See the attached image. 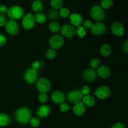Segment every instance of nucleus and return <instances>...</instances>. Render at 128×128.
I'll use <instances>...</instances> for the list:
<instances>
[{
  "mask_svg": "<svg viewBox=\"0 0 128 128\" xmlns=\"http://www.w3.org/2000/svg\"><path fill=\"white\" fill-rule=\"evenodd\" d=\"M31 111L28 107H21L16 110L15 118L17 122L21 124H25L30 122L31 118Z\"/></svg>",
  "mask_w": 128,
  "mask_h": 128,
  "instance_id": "1",
  "label": "nucleus"
},
{
  "mask_svg": "<svg viewBox=\"0 0 128 128\" xmlns=\"http://www.w3.org/2000/svg\"><path fill=\"white\" fill-rule=\"evenodd\" d=\"M24 13V11L23 8L18 5H14L10 7L7 12L8 17L11 19V20L13 21L21 18L23 16Z\"/></svg>",
  "mask_w": 128,
  "mask_h": 128,
  "instance_id": "2",
  "label": "nucleus"
},
{
  "mask_svg": "<svg viewBox=\"0 0 128 128\" xmlns=\"http://www.w3.org/2000/svg\"><path fill=\"white\" fill-rule=\"evenodd\" d=\"M90 15L93 20L98 22L103 20L106 16L103 8L99 5H95L92 7L90 11Z\"/></svg>",
  "mask_w": 128,
  "mask_h": 128,
  "instance_id": "3",
  "label": "nucleus"
},
{
  "mask_svg": "<svg viewBox=\"0 0 128 128\" xmlns=\"http://www.w3.org/2000/svg\"><path fill=\"white\" fill-rule=\"evenodd\" d=\"M36 88L41 93H46L51 90V82L47 78H41L37 81Z\"/></svg>",
  "mask_w": 128,
  "mask_h": 128,
  "instance_id": "4",
  "label": "nucleus"
},
{
  "mask_svg": "<svg viewBox=\"0 0 128 128\" xmlns=\"http://www.w3.org/2000/svg\"><path fill=\"white\" fill-rule=\"evenodd\" d=\"M38 73L36 70L32 68H28L24 74V79L28 84H33L37 81Z\"/></svg>",
  "mask_w": 128,
  "mask_h": 128,
  "instance_id": "5",
  "label": "nucleus"
},
{
  "mask_svg": "<svg viewBox=\"0 0 128 128\" xmlns=\"http://www.w3.org/2000/svg\"><path fill=\"white\" fill-rule=\"evenodd\" d=\"M64 42L63 37L60 34H54L51 36L50 40V45L53 50L62 47Z\"/></svg>",
  "mask_w": 128,
  "mask_h": 128,
  "instance_id": "6",
  "label": "nucleus"
},
{
  "mask_svg": "<svg viewBox=\"0 0 128 128\" xmlns=\"http://www.w3.org/2000/svg\"><path fill=\"white\" fill-rule=\"evenodd\" d=\"M111 91L110 88L106 86H101L98 88L94 92V94L96 95L98 98L101 100H106L110 96Z\"/></svg>",
  "mask_w": 128,
  "mask_h": 128,
  "instance_id": "7",
  "label": "nucleus"
},
{
  "mask_svg": "<svg viewBox=\"0 0 128 128\" xmlns=\"http://www.w3.org/2000/svg\"><path fill=\"white\" fill-rule=\"evenodd\" d=\"M67 98L70 102L76 103L81 101L83 98V94L81 92V90H75L70 91L67 95Z\"/></svg>",
  "mask_w": 128,
  "mask_h": 128,
  "instance_id": "8",
  "label": "nucleus"
},
{
  "mask_svg": "<svg viewBox=\"0 0 128 128\" xmlns=\"http://www.w3.org/2000/svg\"><path fill=\"white\" fill-rule=\"evenodd\" d=\"M36 21H35L34 15L32 13H28L25 15L22 20V26L26 30L31 29L34 26Z\"/></svg>",
  "mask_w": 128,
  "mask_h": 128,
  "instance_id": "9",
  "label": "nucleus"
},
{
  "mask_svg": "<svg viewBox=\"0 0 128 128\" xmlns=\"http://www.w3.org/2000/svg\"><path fill=\"white\" fill-rule=\"evenodd\" d=\"M5 29L8 34L11 35H15L19 32L20 28L16 21L13 20H9L6 22Z\"/></svg>",
  "mask_w": 128,
  "mask_h": 128,
  "instance_id": "10",
  "label": "nucleus"
},
{
  "mask_svg": "<svg viewBox=\"0 0 128 128\" xmlns=\"http://www.w3.org/2000/svg\"><path fill=\"white\" fill-rule=\"evenodd\" d=\"M60 29L61 34L67 38L73 37L76 34V29L71 24H64Z\"/></svg>",
  "mask_w": 128,
  "mask_h": 128,
  "instance_id": "11",
  "label": "nucleus"
},
{
  "mask_svg": "<svg viewBox=\"0 0 128 128\" xmlns=\"http://www.w3.org/2000/svg\"><path fill=\"white\" fill-rule=\"evenodd\" d=\"M111 31L117 36H121L124 34L125 28L124 25L120 22H114L111 25Z\"/></svg>",
  "mask_w": 128,
  "mask_h": 128,
  "instance_id": "12",
  "label": "nucleus"
},
{
  "mask_svg": "<svg viewBox=\"0 0 128 128\" xmlns=\"http://www.w3.org/2000/svg\"><path fill=\"white\" fill-rule=\"evenodd\" d=\"M106 27L104 23L101 22H97L93 24L91 29V32L94 35H101L104 33Z\"/></svg>",
  "mask_w": 128,
  "mask_h": 128,
  "instance_id": "13",
  "label": "nucleus"
},
{
  "mask_svg": "<svg viewBox=\"0 0 128 128\" xmlns=\"http://www.w3.org/2000/svg\"><path fill=\"white\" fill-rule=\"evenodd\" d=\"M51 113V108L47 104H43L40 106L36 111L38 116L41 118H47Z\"/></svg>",
  "mask_w": 128,
  "mask_h": 128,
  "instance_id": "14",
  "label": "nucleus"
},
{
  "mask_svg": "<svg viewBox=\"0 0 128 128\" xmlns=\"http://www.w3.org/2000/svg\"><path fill=\"white\" fill-rule=\"evenodd\" d=\"M51 100L54 103L57 104H61L63 103L65 100V96L61 91H55L51 94Z\"/></svg>",
  "mask_w": 128,
  "mask_h": 128,
  "instance_id": "15",
  "label": "nucleus"
},
{
  "mask_svg": "<svg viewBox=\"0 0 128 128\" xmlns=\"http://www.w3.org/2000/svg\"><path fill=\"white\" fill-rule=\"evenodd\" d=\"M83 78L85 81L91 82L94 81L96 78L97 73L96 71L92 68H88L83 72Z\"/></svg>",
  "mask_w": 128,
  "mask_h": 128,
  "instance_id": "16",
  "label": "nucleus"
},
{
  "mask_svg": "<svg viewBox=\"0 0 128 128\" xmlns=\"http://www.w3.org/2000/svg\"><path fill=\"white\" fill-rule=\"evenodd\" d=\"M70 20L71 24L72 26H80L82 23V16L78 12H72L70 15Z\"/></svg>",
  "mask_w": 128,
  "mask_h": 128,
  "instance_id": "17",
  "label": "nucleus"
},
{
  "mask_svg": "<svg viewBox=\"0 0 128 128\" xmlns=\"http://www.w3.org/2000/svg\"><path fill=\"white\" fill-rule=\"evenodd\" d=\"M86 106L84 104L82 101H80L74 104L73 107V111L74 114L77 116H82L84 114L86 111Z\"/></svg>",
  "mask_w": 128,
  "mask_h": 128,
  "instance_id": "18",
  "label": "nucleus"
},
{
  "mask_svg": "<svg viewBox=\"0 0 128 128\" xmlns=\"http://www.w3.org/2000/svg\"><path fill=\"white\" fill-rule=\"evenodd\" d=\"M97 73L102 78H107L111 75V70L108 66H102L98 68Z\"/></svg>",
  "mask_w": 128,
  "mask_h": 128,
  "instance_id": "19",
  "label": "nucleus"
},
{
  "mask_svg": "<svg viewBox=\"0 0 128 128\" xmlns=\"http://www.w3.org/2000/svg\"><path fill=\"white\" fill-rule=\"evenodd\" d=\"M100 52L102 56L107 57L110 56L112 52V48L108 44H104L100 49Z\"/></svg>",
  "mask_w": 128,
  "mask_h": 128,
  "instance_id": "20",
  "label": "nucleus"
},
{
  "mask_svg": "<svg viewBox=\"0 0 128 128\" xmlns=\"http://www.w3.org/2000/svg\"><path fill=\"white\" fill-rule=\"evenodd\" d=\"M82 100H83L82 102L84 103V104L85 106L86 105L88 107H92L95 104V102H96L94 98L91 95H86V96H83Z\"/></svg>",
  "mask_w": 128,
  "mask_h": 128,
  "instance_id": "21",
  "label": "nucleus"
},
{
  "mask_svg": "<svg viewBox=\"0 0 128 128\" xmlns=\"http://www.w3.org/2000/svg\"><path fill=\"white\" fill-rule=\"evenodd\" d=\"M11 119L6 113H0V126H6L10 124Z\"/></svg>",
  "mask_w": 128,
  "mask_h": 128,
  "instance_id": "22",
  "label": "nucleus"
},
{
  "mask_svg": "<svg viewBox=\"0 0 128 128\" xmlns=\"http://www.w3.org/2000/svg\"><path fill=\"white\" fill-rule=\"evenodd\" d=\"M44 8L43 3L40 0H36L32 3V9L34 11L38 12H41Z\"/></svg>",
  "mask_w": 128,
  "mask_h": 128,
  "instance_id": "23",
  "label": "nucleus"
},
{
  "mask_svg": "<svg viewBox=\"0 0 128 128\" xmlns=\"http://www.w3.org/2000/svg\"><path fill=\"white\" fill-rule=\"evenodd\" d=\"M34 18L35 21L36 22H38V23L42 24L46 22L47 17H46V14L44 13H42V12H38V13H36L34 15Z\"/></svg>",
  "mask_w": 128,
  "mask_h": 128,
  "instance_id": "24",
  "label": "nucleus"
},
{
  "mask_svg": "<svg viewBox=\"0 0 128 128\" xmlns=\"http://www.w3.org/2000/svg\"><path fill=\"white\" fill-rule=\"evenodd\" d=\"M49 29L52 32H58L60 30V24L56 21H52L49 24Z\"/></svg>",
  "mask_w": 128,
  "mask_h": 128,
  "instance_id": "25",
  "label": "nucleus"
},
{
  "mask_svg": "<svg viewBox=\"0 0 128 128\" xmlns=\"http://www.w3.org/2000/svg\"><path fill=\"white\" fill-rule=\"evenodd\" d=\"M76 33L80 38H82L85 37V36L86 35V30L83 26H78L77 28L76 29Z\"/></svg>",
  "mask_w": 128,
  "mask_h": 128,
  "instance_id": "26",
  "label": "nucleus"
},
{
  "mask_svg": "<svg viewBox=\"0 0 128 128\" xmlns=\"http://www.w3.org/2000/svg\"><path fill=\"white\" fill-rule=\"evenodd\" d=\"M50 3L53 8L58 10V9L61 8L62 4H63V1L62 0H51Z\"/></svg>",
  "mask_w": 128,
  "mask_h": 128,
  "instance_id": "27",
  "label": "nucleus"
},
{
  "mask_svg": "<svg viewBox=\"0 0 128 128\" xmlns=\"http://www.w3.org/2000/svg\"><path fill=\"white\" fill-rule=\"evenodd\" d=\"M48 16L51 20H55L58 17V14L56 10H50L48 12Z\"/></svg>",
  "mask_w": 128,
  "mask_h": 128,
  "instance_id": "28",
  "label": "nucleus"
},
{
  "mask_svg": "<svg viewBox=\"0 0 128 128\" xmlns=\"http://www.w3.org/2000/svg\"><path fill=\"white\" fill-rule=\"evenodd\" d=\"M46 56L47 58L50 60L54 59L56 56V51L55 50L53 49H49L46 52Z\"/></svg>",
  "mask_w": 128,
  "mask_h": 128,
  "instance_id": "29",
  "label": "nucleus"
},
{
  "mask_svg": "<svg viewBox=\"0 0 128 128\" xmlns=\"http://www.w3.org/2000/svg\"><path fill=\"white\" fill-rule=\"evenodd\" d=\"M100 64H101V62H100V60L98 58H94L92 59L90 61V65H91V67L92 68V69H97L100 67Z\"/></svg>",
  "mask_w": 128,
  "mask_h": 128,
  "instance_id": "30",
  "label": "nucleus"
},
{
  "mask_svg": "<svg viewBox=\"0 0 128 128\" xmlns=\"http://www.w3.org/2000/svg\"><path fill=\"white\" fill-rule=\"evenodd\" d=\"M101 6L104 8H110L113 5V1L112 0H102L101 2Z\"/></svg>",
  "mask_w": 128,
  "mask_h": 128,
  "instance_id": "31",
  "label": "nucleus"
},
{
  "mask_svg": "<svg viewBox=\"0 0 128 128\" xmlns=\"http://www.w3.org/2000/svg\"><path fill=\"white\" fill-rule=\"evenodd\" d=\"M30 125H31L32 127H34V128L38 127V126H39V125H40V119H39L38 117L31 118V120H30Z\"/></svg>",
  "mask_w": 128,
  "mask_h": 128,
  "instance_id": "32",
  "label": "nucleus"
},
{
  "mask_svg": "<svg viewBox=\"0 0 128 128\" xmlns=\"http://www.w3.org/2000/svg\"><path fill=\"white\" fill-rule=\"evenodd\" d=\"M70 10L67 8H61L60 10V16L62 18H66L70 15Z\"/></svg>",
  "mask_w": 128,
  "mask_h": 128,
  "instance_id": "33",
  "label": "nucleus"
},
{
  "mask_svg": "<svg viewBox=\"0 0 128 128\" xmlns=\"http://www.w3.org/2000/svg\"><path fill=\"white\" fill-rule=\"evenodd\" d=\"M48 96L46 94V93H40L38 96V100L40 102H46L47 101Z\"/></svg>",
  "mask_w": 128,
  "mask_h": 128,
  "instance_id": "34",
  "label": "nucleus"
},
{
  "mask_svg": "<svg viewBox=\"0 0 128 128\" xmlns=\"http://www.w3.org/2000/svg\"><path fill=\"white\" fill-rule=\"evenodd\" d=\"M60 111L61 112H66L69 111L70 110V107H69L68 104L67 103H63L61 104L60 106Z\"/></svg>",
  "mask_w": 128,
  "mask_h": 128,
  "instance_id": "35",
  "label": "nucleus"
},
{
  "mask_svg": "<svg viewBox=\"0 0 128 128\" xmlns=\"http://www.w3.org/2000/svg\"><path fill=\"white\" fill-rule=\"evenodd\" d=\"M81 91L82 94L84 95V96H86V95H89V94L90 93V92H91V89H90V88L89 86H83L81 88Z\"/></svg>",
  "mask_w": 128,
  "mask_h": 128,
  "instance_id": "36",
  "label": "nucleus"
},
{
  "mask_svg": "<svg viewBox=\"0 0 128 128\" xmlns=\"http://www.w3.org/2000/svg\"><path fill=\"white\" fill-rule=\"evenodd\" d=\"M92 25H93V23H92V21L90 20H86V21H84V26L83 27L84 28L87 29H90L91 30V28H92Z\"/></svg>",
  "mask_w": 128,
  "mask_h": 128,
  "instance_id": "37",
  "label": "nucleus"
},
{
  "mask_svg": "<svg viewBox=\"0 0 128 128\" xmlns=\"http://www.w3.org/2000/svg\"><path fill=\"white\" fill-rule=\"evenodd\" d=\"M6 41H7V40H6V38L5 37V36H4L2 34H0V46L4 45Z\"/></svg>",
  "mask_w": 128,
  "mask_h": 128,
  "instance_id": "38",
  "label": "nucleus"
},
{
  "mask_svg": "<svg viewBox=\"0 0 128 128\" xmlns=\"http://www.w3.org/2000/svg\"><path fill=\"white\" fill-rule=\"evenodd\" d=\"M40 66H41V64H40V62H39V61H34V62L32 63V68H31L34 69V70L37 71V70L40 68Z\"/></svg>",
  "mask_w": 128,
  "mask_h": 128,
  "instance_id": "39",
  "label": "nucleus"
},
{
  "mask_svg": "<svg viewBox=\"0 0 128 128\" xmlns=\"http://www.w3.org/2000/svg\"><path fill=\"white\" fill-rule=\"evenodd\" d=\"M111 128H125V125L122 122H116L114 124Z\"/></svg>",
  "mask_w": 128,
  "mask_h": 128,
  "instance_id": "40",
  "label": "nucleus"
},
{
  "mask_svg": "<svg viewBox=\"0 0 128 128\" xmlns=\"http://www.w3.org/2000/svg\"><path fill=\"white\" fill-rule=\"evenodd\" d=\"M8 10V8L6 7L5 5L4 4L0 5V13H1V14L7 12Z\"/></svg>",
  "mask_w": 128,
  "mask_h": 128,
  "instance_id": "41",
  "label": "nucleus"
},
{
  "mask_svg": "<svg viewBox=\"0 0 128 128\" xmlns=\"http://www.w3.org/2000/svg\"><path fill=\"white\" fill-rule=\"evenodd\" d=\"M6 18L4 15L0 14V26H2L6 24Z\"/></svg>",
  "mask_w": 128,
  "mask_h": 128,
  "instance_id": "42",
  "label": "nucleus"
},
{
  "mask_svg": "<svg viewBox=\"0 0 128 128\" xmlns=\"http://www.w3.org/2000/svg\"><path fill=\"white\" fill-rule=\"evenodd\" d=\"M128 40H126V41L124 42V45H123V48L126 52H128Z\"/></svg>",
  "mask_w": 128,
  "mask_h": 128,
  "instance_id": "43",
  "label": "nucleus"
}]
</instances>
